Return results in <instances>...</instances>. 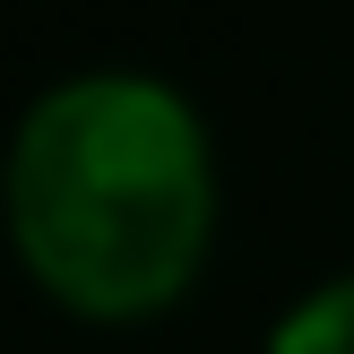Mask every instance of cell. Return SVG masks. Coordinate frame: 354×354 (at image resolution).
I'll return each mask as SVG.
<instances>
[{
    "mask_svg": "<svg viewBox=\"0 0 354 354\" xmlns=\"http://www.w3.org/2000/svg\"><path fill=\"white\" fill-rule=\"evenodd\" d=\"M207 216L190 113L147 78L52 86L9 147V225L35 277L86 311L156 303Z\"/></svg>",
    "mask_w": 354,
    "mask_h": 354,
    "instance_id": "6da1fadb",
    "label": "cell"
},
{
    "mask_svg": "<svg viewBox=\"0 0 354 354\" xmlns=\"http://www.w3.org/2000/svg\"><path fill=\"white\" fill-rule=\"evenodd\" d=\"M268 354H354V277L328 286V294H311V303L277 328Z\"/></svg>",
    "mask_w": 354,
    "mask_h": 354,
    "instance_id": "7a4b0ae2",
    "label": "cell"
}]
</instances>
